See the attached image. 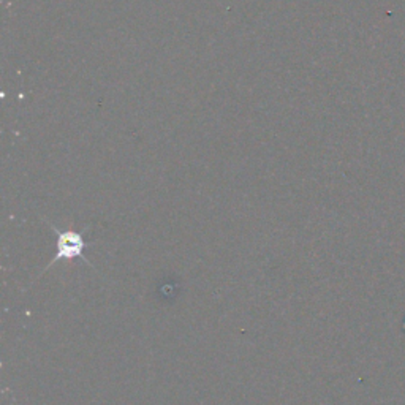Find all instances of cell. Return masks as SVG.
<instances>
[{
	"label": "cell",
	"instance_id": "6da1fadb",
	"mask_svg": "<svg viewBox=\"0 0 405 405\" xmlns=\"http://www.w3.org/2000/svg\"><path fill=\"white\" fill-rule=\"evenodd\" d=\"M48 225L56 231V235H57V245H56L57 254L49 262L48 266L43 269V274L51 266H54L56 263L62 262V260L73 262L75 258H79V260H83L86 264L92 266V263L88 260V257L84 255V250H86V247H88V242H86V239L83 236L84 231H88L89 227H86L83 231H73V230L61 231L56 227V225H52L51 222H48Z\"/></svg>",
	"mask_w": 405,
	"mask_h": 405
}]
</instances>
